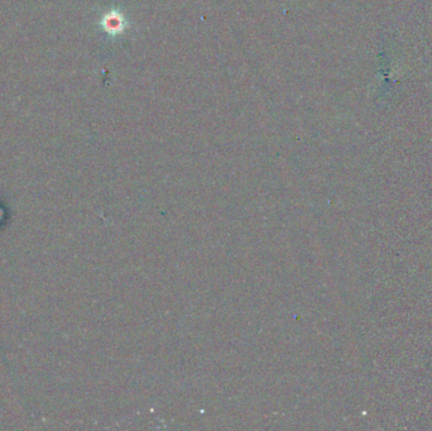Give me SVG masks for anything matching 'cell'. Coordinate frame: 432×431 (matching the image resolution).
<instances>
[{
    "mask_svg": "<svg viewBox=\"0 0 432 431\" xmlns=\"http://www.w3.org/2000/svg\"><path fill=\"white\" fill-rule=\"evenodd\" d=\"M101 24L110 35H119L127 27V22L124 19V17L116 10L109 12L107 15H105Z\"/></svg>",
    "mask_w": 432,
    "mask_h": 431,
    "instance_id": "obj_1",
    "label": "cell"
}]
</instances>
